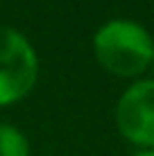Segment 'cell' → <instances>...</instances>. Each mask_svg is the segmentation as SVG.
I'll return each mask as SVG.
<instances>
[{
  "instance_id": "cell-6",
  "label": "cell",
  "mask_w": 154,
  "mask_h": 156,
  "mask_svg": "<svg viewBox=\"0 0 154 156\" xmlns=\"http://www.w3.org/2000/svg\"><path fill=\"white\" fill-rule=\"evenodd\" d=\"M152 68H154V59H152Z\"/></svg>"
},
{
  "instance_id": "cell-2",
  "label": "cell",
  "mask_w": 154,
  "mask_h": 156,
  "mask_svg": "<svg viewBox=\"0 0 154 156\" xmlns=\"http://www.w3.org/2000/svg\"><path fill=\"white\" fill-rule=\"evenodd\" d=\"M39 75L34 48L20 32L0 25V106H9L32 90Z\"/></svg>"
},
{
  "instance_id": "cell-3",
  "label": "cell",
  "mask_w": 154,
  "mask_h": 156,
  "mask_svg": "<svg viewBox=\"0 0 154 156\" xmlns=\"http://www.w3.org/2000/svg\"><path fill=\"white\" fill-rule=\"evenodd\" d=\"M120 133L129 143L154 149V79L131 84L116 106Z\"/></svg>"
},
{
  "instance_id": "cell-1",
  "label": "cell",
  "mask_w": 154,
  "mask_h": 156,
  "mask_svg": "<svg viewBox=\"0 0 154 156\" xmlns=\"http://www.w3.org/2000/svg\"><path fill=\"white\" fill-rule=\"evenodd\" d=\"M95 59L104 70L118 77H136L152 66L154 41L134 20H109L93 36Z\"/></svg>"
},
{
  "instance_id": "cell-4",
  "label": "cell",
  "mask_w": 154,
  "mask_h": 156,
  "mask_svg": "<svg viewBox=\"0 0 154 156\" xmlns=\"http://www.w3.org/2000/svg\"><path fill=\"white\" fill-rule=\"evenodd\" d=\"M30 145L20 129L12 125H0V156H27Z\"/></svg>"
},
{
  "instance_id": "cell-5",
  "label": "cell",
  "mask_w": 154,
  "mask_h": 156,
  "mask_svg": "<svg viewBox=\"0 0 154 156\" xmlns=\"http://www.w3.org/2000/svg\"><path fill=\"white\" fill-rule=\"evenodd\" d=\"M134 156H154V149H143V152L134 154Z\"/></svg>"
}]
</instances>
